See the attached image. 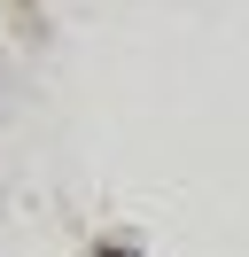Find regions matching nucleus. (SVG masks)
<instances>
[{
	"instance_id": "f257e3e1",
	"label": "nucleus",
	"mask_w": 249,
	"mask_h": 257,
	"mask_svg": "<svg viewBox=\"0 0 249 257\" xmlns=\"http://www.w3.org/2000/svg\"><path fill=\"white\" fill-rule=\"evenodd\" d=\"M93 257H140V241H133V234H125V241H101Z\"/></svg>"
}]
</instances>
